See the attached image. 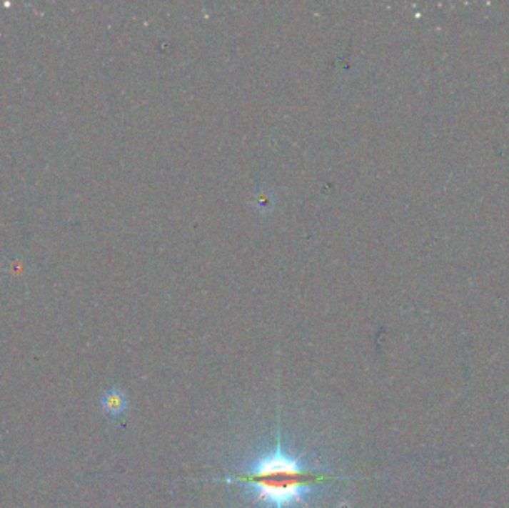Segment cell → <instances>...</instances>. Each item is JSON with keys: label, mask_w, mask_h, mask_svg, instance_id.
<instances>
[{"label": "cell", "mask_w": 509, "mask_h": 508, "mask_svg": "<svg viewBox=\"0 0 509 508\" xmlns=\"http://www.w3.org/2000/svg\"><path fill=\"white\" fill-rule=\"evenodd\" d=\"M348 479L311 452L288 443L277 431L264 447L226 471L222 483L237 489L248 508H314L328 490Z\"/></svg>", "instance_id": "1"}, {"label": "cell", "mask_w": 509, "mask_h": 508, "mask_svg": "<svg viewBox=\"0 0 509 508\" xmlns=\"http://www.w3.org/2000/svg\"><path fill=\"white\" fill-rule=\"evenodd\" d=\"M103 410L108 414L118 416L121 413H124L127 409V398L119 389H112L106 392V395L101 399Z\"/></svg>", "instance_id": "2"}]
</instances>
